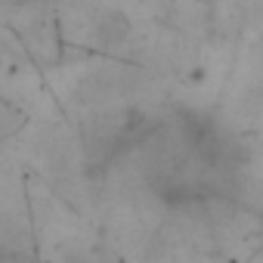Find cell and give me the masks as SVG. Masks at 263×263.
Listing matches in <instances>:
<instances>
[{"label": "cell", "mask_w": 263, "mask_h": 263, "mask_svg": "<svg viewBox=\"0 0 263 263\" xmlns=\"http://www.w3.org/2000/svg\"><path fill=\"white\" fill-rule=\"evenodd\" d=\"M93 34H96L99 44L118 47V44H127V41H130V34H134V22H130V16L121 13V10H105V13L96 19Z\"/></svg>", "instance_id": "cell-1"}, {"label": "cell", "mask_w": 263, "mask_h": 263, "mask_svg": "<svg viewBox=\"0 0 263 263\" xmlns=\"http://www.w3.org/2000/svg\"><path fill=\"white\" fill-rule=\"evenodd\" d=\"M0 263H34V257H28L25 251L7 248V251H0Z\"/></svg>", "instance_id": "cell-2"}]
</instances>
